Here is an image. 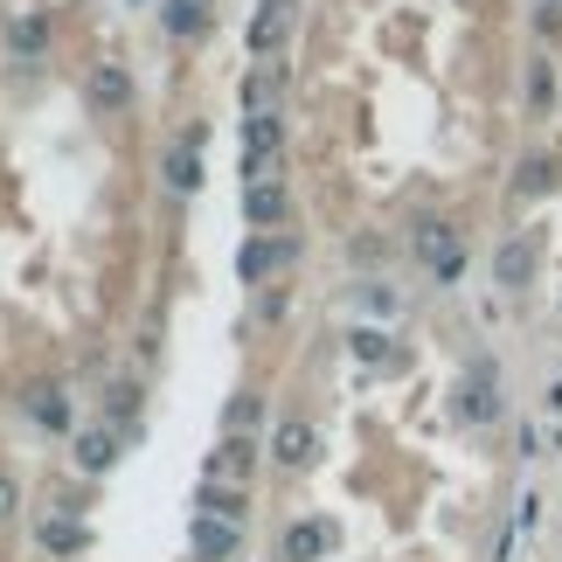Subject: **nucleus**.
Segmentation results:
<instances>
[{
    "instance_id": "obj_1",
    "label": "nucleus",
    "mask_w": 562,
    "mask_h": 562,
    "mask_svg": "<svg viewBox=\"0 0 562 562\" xmlns=\"http://www.w3.org/2000/svg\"><path fill=\"white\" fill-rule=\"evenodd\" d=\"M409 250H417V265L438 278V285H459V278H465V229H459V223H445V215L417 223Z\"/></svg>"
},
{
    "instance_id": "obj_2",
    "label": "nucleus",
    "mask_w": 562,
    "mask_h": 562,
    "mask_svg": "<svg viewBox=\"0 0 562 562\" xmlns=\"http://www.w3.org/2000/svg\"><path fill=\"white\" fill-rule=\"evenodd\" d=\"M299 250H306L299 236H250V244L236 250V271H244V285H265V278L299 265Z\"/></svg>"
},
{
    "instance_id": "obj_3",
    "label": "nucleus",
    "mask_w": 562,
    "mask_h": 562,
    "mask_svg": "<svg viewBox=\"0 0 562 562\" xmlns=\"http://www.w3.org/2000/svg\"><path fill=\"white\" fill-rule=\"evenodd\" d=\"M278 154H285V119H278V112H250L244 119V181H265Z\"/></svg>"
},
{
    "instance_id": "obj_4",
    "label": "nucleus",
    "mask_w": 562,
    "mask_h": 562,
    "mask_svg": "<svg viewBox=\"0 0 562 562\" xmlns=\"http://www.w3.org/2000/svg\"><path fill=\"white\" fill-rule=\"evenodd\" d=\"M202 139H209L202 125H188V133L167 146L160 175H167V188H175V194H194V188H202Z\"/></svg>"
},
{
    "instance_id": "obj_5",
    "label": "nucleus",
    "mask_w": 562,
    "mask_h": 562,
    "mask_svg": "<svg viewBox=\"0 0 562 562\" xmlns=\"http://www.w3.org/2000/svg\"><path fill=\"white\" fill-rule=\"evenodd\" d=\"M244 215L257 229H278L292 215V194H285V181L278 175H265V181H244Z\"/></svg>"
},
{
    "instance_id": "obj_6",
    "label": "nucleus",
    "mask_w": 562,
    "mask_h": 562,
    "mask_svg": "<svg viewBox=\"0 0 562 562\" xmlns=\"http://www.w3.org/2000/svg\"><path fill=\"white\" fill-rule=\"evenodd\" d=\"M250 472H257V445L244 438V430H229L223 445L209 451V480H229V486H250Z\"/></svg>"
},
{
    "instance_id": "obj_7",
    "label": "nucleus",
    "mask_w": 562,
    "mask_h": 562,
    "mask_svg": "<svg viewBox=\"0 0 562 562\" xmlns=\"http://www.w3.org/2000/svg\"><path fill=\"white\" fill-rule=\"evenodd\" d=\"M194 507H202L209 521H229V528H244V521H250V486H229V480H202V493H194Z\"/></svg>"
},
{
    "instance_id": "obj_8",
    "label": "nucleus",
    "mask_w": 562,
    "mask_h": 562,
    "mask_svg": "<svg viewBox=\"0 0 562 562\" xmlns=\"http://www.w3.org/2000/svg\"><path fill=\"white\" fill-rule=\"evenodd\" d=\"M528 278H535V244H528V236H507V244L493 250V285H501V292H528Z\"/></svg>"
},
{
    "instance_id": "obj_9",
    "label": "nucleus",
    "mask_w": 562,
    "mask_h": 562,
    "mask_svg": "<svg viewBox=\"0 0 562 562\" xmlns=\"http://www.w3.org/2000/svg\"><path fill=\"white\" fill-rule=\"evenodd\" d=\"M91 104H98V112H125V104H133V77H125V63H98V70H91Z\"/></svg>"
},
{
    "instance_id": "obj_10",
    "label": "nucleus",
    "mask_w": 562,
    "mask_h": 562,
    "mask_svg": "<svg viewBox=\"0 0 562 562\" xmlns=\"http://www.w3.org/2000/svg\"><path fill=\"white\" fill-rule=\"evenodd\" d=\"M313 451H319L313 424H299V417L278 424V438H271V459H278V465H313Z\"/></svg>"
},
{
    "instance_id": "obj_11",
    "label": "nucleus",
    "mask_w": 562,
    "mask_h": 562,
    "mask_svg": "<svg viewBox=\"0 0 562 562\" xmlns=\"http://www.w3.org/2000/svg\"><path fill=\"white\" fill-rule=\"evenodd\" d=\"M236 542H244V535H236L229 521H209V514H194V555H202V562H229Z\"/></svg>"
},
{
    "instance_id": "obj_12",
    "label": "nucleus",
    "mask_w": 562,
    "mask_h": 562,
    "mask_svg": "<svg viewBox=\"0 0 562 562\" xmlns=\"http://www.w3.org/2000/svg\"><path fill=\"white\" fill-rule=\"evenodd\" d=\"M319 549H334V521H319V528L292 521V528H285V542H278V555H285V562H313Z\"/></svg>"
},
{
    "instance_id": "obj_13",
    "label": "nucleus",
    "mask_w": 562,
    "mask_h": 562,
    "mask_svg": "<svg viewBox=\"0 0 562 562\" xmlns=\"http://www.w3.org/2000/svg\"><path fill=\"white\" fill-rule=\"evenodd\" d=\"M285 29H292V0H265V14L250 21V49H257V56L278 49V42H285Z\"/></svg>"
},
{
    "instance_id": "obj_14",
    "label": "nucleus",
    "mask_w": 562,
    "mask_h": 562,
    "mask_svg": "<svg viewBox=\"0 0 562 562\" xmlns=\"http://www.w3.org/2000/svg\"><path fill=\"white\" fill-rule=\"evenodd\" d=\"M29 417L42 430H70V396H63L56 382H42V389H29Z\"/></svg>"
},
{
    "instance_id": "obj_15",
    "label": "nucleus",
    "mask_w": 562,
    "mask_h": 562,
    "mask_svg": "<svg viewBox=\"0 0 562 562\" xmlns=\"http://www.w3.org/2000/svg\"><path fill=\"white\" fill-rule=\"evenodd\" d=\"M112 459H119V438H112V430H83V438H77V465L83 472H112Z\"/></svg>"
},
{
    "instance_id": "obj_16",
    "label": "nucleus",
    "mask_w": 562,
    "mask_h": 562,
    "mask_svg": "<svg viewBox=\"0 0 562 562\" xmlns=\"http://www.w3.org/2000/svg\"><path fill=\"white\" fill-rule=\"evenodd\" d=\"M167 35H202L209 29V8H202V0H167Z\"/></svg>"
},
{
    "instance_id": "obj_17",
    "label": "nucleus",
    "mask_w": 562,
    "mask_h": 562,
    "mask_svg": "<svg viewBox=\"0 0 562 562\" xmlns=\"http://www.w3.org/2000/svg\"><path fill=\"white\" fill-rule=\"evenodd\" d=\"M348 355L369 361V369H382V361H389V334H382V327H355V334H348Z\"/></svg>"
},
{
    "instance_id": "obj_18",
    "label": "nucleus",
    "mask_w": 562,
    "mask_h": 562,
    "mask_svg": "<svg viewBox=\"0 0 562 562\" xmlns=\"http://www.w3.org/2000/svg\"><path fill=\"white\" fill-rule=\"evenodd\" d=\"M278 83H285V70H257V77H244V104H250V112H271Z\"/></svg>"
},
{
    "instance_id": "obj_19",
    "label": "nucleus",
    "mask_w": 562,
    "mask_h": 562,
    "mask_svg": "<svg viewBox=\"0 0 562 562\" xmlns=\"http://www.w3.org/2000/svg\"><path fill=\"white\" fill-rule=\"evenodd\" d=\"M42 549L77 555V549H83V528H77V521H42Z\"/></svg>"
},
{
    "instance_id": "obj_20",
    "label": "nucleus",
    "mask_w": 562,
    "mask_h": 562,
    "mask_svg": "<svg viewBox=\"0 0 562 562\" xmlns=\"http://www.w3.org/2000/svg\"><path fill=\"white\" fill-rule=\"evenodd\" d=\"M257 417H265V403H257V396H236L223 424H229V430H257Z\"/></svg>"
},
{
    "instance_id": "obj_21",
    "label": "nucleus",
    "mask_w": 562,
    "mask_h": 562,
    "mask_svg": "<svg viewBox=\"0 0 562 562\" xmlns=\"http://www.w3.org/2000/svg\"><path fill=\"white\" fill-rule=\"evenodd\" d=\"M42 42H49V29H42L35 14H21L14 21V49H42Z\"/></svg>"
},
{
    "instance_id": "obj_22",
    "label": "nucleus",
    "mask_w": 562,
    "mask_h": 562,
    "mask_svg": "<svg viewBox=\"0 0 562 562\" xmlns=\"http://www.w3.org/2000/svg\"><path fill=\"white\" fill-rule=\"evenodd\" d=\"M133 403H139V389H133V382H119V389H112V417H119L125 430H133Z\"/></svg>"
},
{
    "instance_id": "obj_23",
    "label": "nucleus",
    "mask_w": 562,
    "mask_h": 562,
    "mask_svg": "<svg viewBox=\"0 0 562 562\" xmlns=\"http://www.w3.org/2000/svg\"><path fill=\"white\" fill-rule=\"evenodd\" d=\"M361 299H369V313H396V292H389V285H369Z\"/></svg>"
},
{
    "instance_id": "obj_24",
    "label": "nucleus",
    "mask_w": 562,
    "mask_h": 562,
    "mask_svg": "<svg viewBox=\"0 0 562 562\" xmlns=\"http://www.w3.org/2000/svg\"><path fill=\"white\" fill-rule=\"evenodd\" d=\"M14 507H21V486L8 480V472H0V521H8V514H14Z\"/></svg>"
}]
</instances>
